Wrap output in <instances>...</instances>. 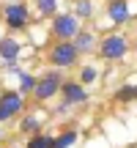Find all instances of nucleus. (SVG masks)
Listing matches in <instances>:
<instances>
[{
	"label": "nucleus",
	"mask_w": 137,
	"mask_h": 148,
	"mask_svg": "<svg viewBox=\"0 0 137 148\" xmlns=\"http://www.w3.org/2000/svg\"><path fill=\"white\" fill-rule=\"evenodd\" d=\"M79 58L77 47H74L71 41H58L52 49H49V63L58 66V69H68V66H74Z\"/></svg>",
	"instance_id": "f257e3e1"
},
{
	"label": "nucleus",
	"mask_w": 137,
	"mask_h": 148,
	"mask_svg": "<svg viewBox=\"0 0 137 148\" xmlns=\"http://www.w3.org/2000/svg\"><path fill=\"white\" fill-rule=\"evenodd\" d=\"M52 33L60 38V41H71V38L79 33V19L74 14H55Z\"/></svg>",
	"instance_id": "f03ea898"
},
{
	"label": "nucleus",
	"mask_w": 137,
	"mask_h": 148,
	"mask_svg": "<svg viewBox=\"0 0 137 148\" xmlns=\"http://www.w3.org/2000/svg\"><path fill=\"white\" fill-rule=\"evenodd\" d=\"M60 85H63L60 74H58V71H49V74H44L41 79H36V88H33V93H36L38 101H47V99H52L55 93H60Z\"/></svg>",
	"instance_id": "7ed1b4c3"
},
{
	"label": "nucleus",
	"mask_w": 137,
	"mask_h": 148,
	"mask_svg": "<svg viewBox=\"0 0 137 148\" xmlns=\"http://www.w3.org/2000/svg\"><path fill=\"white\" fill-rule=\"evenodd\" d=\"M126 38L123 36H107L104 41H101V47H99V52H101V58L104 60H118V58H123L126 55Z\"/></svg>",
	"instance_id": "20e7f679"
},
{
	"label": "nucleus",
	"mask_w": 137,
	"mask_h": 148,
	"mask_svg": "<svg viewBox=\"0 0 137 148\" xmlns=\"http://www.w3.org/2000/svg\"><path fill=\"white\" fill-rule=\"evenodd\" d=\"M0 110H3L5 118L16 115L19 110H25V96L16 93V90H3L0 93Z\"/></svg>",
	"instance_id": "39448f33"
},
{
	"label": "nucleus",
	"mask_w": 137,
	"mask_h": 148,
	"mask_svg": "<svg viewBox=\"0 0 137 148\" xmlns=\"http://www.w3.org/2000/svg\"><path fill=\"white\" fill-rule=\"evenodd\" d=\"M60 93H63V104H82V101H88V90L79 82H63Z\"/></svg>",
	"instance_id": "423d86ee"
},
{
	"label": "nucleus",
	"mask_w": 137,
	"mask_h": 148,
	"mask_svg": "<svg viewBox=\"0 0 137 148\" xmlns=\"http://www.w3.org/2000/svg\"><path fill=\"white\" fill-rule=\"evenodd\" d=\"M3 19H5L8 27H25L27 25V8H25V3H11L8 8H5Z\"/></svg>",
	"instance_id": "0eeeda50"
},
{
	"label": "nucleus",
	"mask_w": 137,
	"mask_h": 148,
	"mask_svg": "<svg viewBox=\"0 0 137 148\" xmlns=\"http://www.w3.org/2000/svg\"><path fill=\"white\" fill-rule=\"evenodd\" d=\"M107 14H110V19L115 25H123V22H129V3L126 0H110L107 3Z\"/></svg>",
	"instance_id": "6e6552de"
},
{
	"label": "nucleus",
	"mask_w": 137,
	"mask_h": 148,
	"mask_svg": "<svg viewBox=\"0 0 137 148\" xmlns=\"http://www.w3.org/2000/svg\"><path fill=\"white\" fill-rule=\"evenodd\" d=\"M19 41H14V38H3V41H0V58L5 60V63L8 66H14V60L19 58Z\"/></svg>",
	"instance_id": "1a4fd4ad"
},
{
	"label": "nucleus",
	"mask_w": 137,
	"mask_h": 148,
	"mask_svg": "<svg viewBox=\"0 0 137 148\" xmlns=\"http://www.w3.org/2000/svg\"><path fill=\"white\" fill-rule=\"evenodd\" d=\"M71 44L77 47V52H90V49H93V44H96V38H93V33H88V30H79L77 36L71 38Z\"/></svg>",
	"instance_id": "9d476101"
},
{
	"label": "nucleus",
	"mask_w": 137,
	"mask_h": 148,
	"mask_svg": "<svg viewBox=\"0 0 137 148\" xmlns=\"http://www.w3.org/2000/svg\"><path fill=\"white\" fill-rule=\"evenodd\" d=\"M36 8L41 16H55L58 11V0H36Z\"/></svg>",
	"instance_id": "9b49d317"
},
{
	"label": "nucleus",
	"mask_w": 137,
	"mask_h": 148,
	"mask_svg": "<svg viewBox=\"0 0 137 148\" xmlns=\"http://www.w3.org/2000/svg\"><path fill=\"white\" fill-rule=\"evenodd\" d=\"M27 148H52V137H47V134H36V137H30Z\"/></svg>",
	"instance_id": "f8f14e48"
},
{
	"label": "nucleus",
	"mask_w": 137,
	"mask_h": 148,
	"mask_svg": "<svg viewBox=\"0 0 137 148\" xmlns=\"http://www.w3.org/2000/svg\"><path fill=\"white\" fill-rule=\"evenodd\" d=\"M77 140V132H66V134H60L58 140H52V148H68Z\"/></svg>",
	"instance_id": "ddd939ff"
},
{
	"label": "nucleus",
	"mask_w": 137,
	"mask_h": 148,
	"mask_svg": "<svg viewBox=\"0 0 137 148\" xmlns=\"http://www.w3.org/2000/svg\"><path fill=\"white\" fill-rule=\"evenodd\" d=\"M90 11H93V5H90V0H77V5H74V16H90Z\"/></svg>",
	"instance_id": "4468645a"
},
{
	"label": "nucleus",
	"mask_w": 137,
	"mask_h": 148,
	"mask_svg": "<svg viewBox=\"0 0 137 148\" xmlns=\"http://www.w3.org/2000/svg\"><path fill=\"white\" fill-rule=\"evenodd\" d=\"M19 85H22V88H19V93H27V90H33V88H36V79H33L30 74L19 71Z\"/></svg>",
	"instance_id": "2eb2a0df"
},
{
	"label": "nucleus",
	"mask_w": 137,
	"mask_h": 148,
	"mask_svg": "<svg viewBox=\"0 0 137 148\" xmlns=\"http://www.w3.org/2000/svg\"><path fill=\"white\" fill-rule=\"evenodd\" d=\"M79 79H82L85 85H88V82H93V79H96V71L88 66V69H82V71H79Z\"/></svg>",
	"instance_id": "dca6fc26"
},
{
	"label": "nucleus",
	"mask_w": 137,
	"mask_h": 148,
	"mask_svg": "<svg viewBox=\"0 0 137 148\" xmlns=\"http://www.w3.org/2000/svg\"><path fill=\"white\" fill-rule=\"evenodd\" d=\"M22 129H25V132H36L38 121H36V118H25V121H22Z\"/></svg>",
	"instance_id": "f3484780"
},
{
	"label": "nucleus",
	"mask_w": 137,
	"mask_h": 148,
	"mask_svg": "<svg viewBox=\"0 0 137 148\" xmlns=\"http://www.w3.org/2000/svg\"><path fill=\"white\" fill-rule=\"evenodd\" d=\"M118 99H121V101H126V99H137V88H132V90H121V93H118Z\"/></svg>",
	"instance_id": "a211bd4d"
},
{
	"label": "nucleus",
	"mask_w": 137,
	"mask_h": 148,
	"mask_svg": "<svg viewBox=\"0 0 137 148\" xmlns=\"http://www.w3.org/2000/svg\"><path fill=\"white\" fill-rule=\"evenodd\" d=\"M0 121H5V115H3V110H0Z\"/></svg>",
	"instance_id": "6ab92c4d"
},
{
	"label": "nucleus",
	"mask_w": 137,
	"mask_h": 148,
	"mask_svg": "<svg viewBox=\"0 0 137 148\" xmlns=\"http://www.w3.org/2000/svg\"><path fill=\"white\" fill-rule=\"evenodd\" d=\"M0 137H3V132H0Z\"/></svg>",
	"instance_id": "aec40b11"
}]
</instances>
